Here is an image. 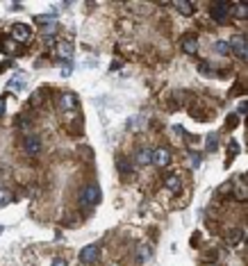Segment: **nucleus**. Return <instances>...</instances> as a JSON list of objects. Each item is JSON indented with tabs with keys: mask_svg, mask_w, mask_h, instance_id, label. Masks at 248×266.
<instances>
[{
	"mask_svg": "<svg viewBox=\"0 0 248 266\" xmlns=\"http://www.w3.org/2000/svg\"><path fill=\"white\" fill-rule=\"evenodd\" d=\"M11 41L14 43H21V46H27V43L32 41V37H34V32H32V27L30 25H25V23H14L11 25Z\"/></svg>",
	"mask_w": 248,
	"mask_h": 266,
	"instance_id": "nucleus-1",
	"label": "nucleus"
},
{
	"mask_svg": "<svg viewBox=\"0 0 248 266\" xmlns=\"http://www.w3.org/2000/svg\"><path fill=\"white\" fill-rule=\"evenodd\" d=\"M34 21H37V25L41 27V34H46V37H53V34L57 32V27H60L57 18L50 16V14H46V16H37Z\"/></svg>",
	"mask_w": 248,
	"mask_h": 266,
	"instance_id": "nucleus-2",
	"label": "nucleus"
},
{
	"mask_svg": "<svg viewBox=\"0 0 248 266\" xmlns=\"http://www.w3.org/2000/svg\"><path fill=\"white\" fill-rule=\"evenodd\" d=\"M55 50H57V57H60L62 62H66V64H64V75H71L69 62H71V57H73V43H71V41H60Z\"/></svg>",
	"mask_w": 248,
	"mask_h": 266,
	"instance_id": "nucleus-3",
	"label": "nucleus"
},
{
	"mask_svg": "<svg viewBox=\"0 0 248 266\" xmlns=\"http://www.w3.org/2000/svg\"><path fill=\"white\" fill-rule=\"evenodd\" d=\"M100 200V189H98L96 184H89L82 189V196H80V202L84 205V207H91V205H96V202Z\"/></svg>",
	"mask_w": 248,
	"mask_h": 266,
	"instance_id": "nucleus-4",
	"label": "nucleus"
},
{
	"mask_svg": "<svg viewBox=\"0 0 248 266\" xmlns=\"http://www.w3.org/2000/svg\"><path fill=\"white\" fill-rule=\"evenodd\" d=\"M57 105H60L62 112H73V109H78L80 100H78L76 93H71V91H64V93H60V98H57Z\"/></svg>",
	"mask_w": 248,
	"mask_h": 266,
	"instance_id": "nucleus-5",
	"label": "nucleus"
},
{
	"mask_svg": "<svg viewBox=\"0 0 248 266\" xmlns=\"http://www.w3.org/2000/svg\"><path fill=\"white\" fill-rule=\"evenodd\" d=\"M230 9H232V5L230 2H212V7H210V16L214 18V21H226L228 16H230Z\"/></svg>",
	"mask_w": 248,
	"mask_h": 266,
	"instance_id": "nucleus-6",
	"label": "nucleus"
},
{
	"mask_svg": "<svg viewBox=\"0 0 248 266\" xmlns=\"http://www.w3.org/2000/svg\"><path fill=\"white\" fill-rule=\"evenodd\" d=\"M151 162L155 166H166L171 164V150L168 148H155L151 153Z\"/></svg>",
	"mask_w": 248,
	"mask_h": 266,
	"instance_id": "nucleus-7",
	"label": "nucleus"
},
{
	"mask_svg": "<svg viewBox=\"0 0 248 266\" xmlns=\"http://www.w3.org/2000/svg\"><path fill=\"white\" fill-rule=\"evenodd\" d=\"M98 257H100V250H98V246H84L80 253V262L82 264H96Z\"/></svg>",
	"mask_w": 248,
	"mask_h": 266,
	"instance_id": "nucleus-8",
	"label": "nucleus"
},
{
	"mask_svg": "<svg viewBox=\"0 0 248 266\" xmlns=\"http://www.w3.org/2000/svg\"><path fill=\"white\" fill-rule=\"evenodd\" d=\"M228 43H230V53H235L237 57L246 59V34H237V37L232 39V41H228Z\"/></svg>",
	"mask_w": 248,
	"mask_h": 266,
	"instance_id": "nucleus-9",
	"label": "nucleus"
},
{
	"mask_svg": "<svg viewBox=\"0 0 248 266\" xmlns=\"http://www.w3.org/2000/svg\"><path fill=\"white\" fill-rule=\"evenodd\" d=\"M23 150H25V155H30V157H37L39 153H41V139L39 137H27L25 141H23Z\"/></svg>",
	"mask_w": 248,
	"mask_h": 266,
	"instance_id": "nucleus-10",
	"label": "nucleus"
},
{
	"mask_svg": "<svg viewBox=\"0 0 248 266\" xmlns=\"http://www.w3.org/2000/svg\"><path fill=\"white\" fill-rule=\"evenodd\" d=\"M182 50L187 55H196L198 53V39L194 37V34H189V37L182 39Z\"/></svg>",
	"mask_w": 248,
	"mask_h": 266,
	"instance_id": "nucleus-11",
	"label": "nucleus"
},
{
	"mask_svg": "<svg viewBox=\"0 0 248 266\" xmlns=\"http://www.w3.org/2000/svg\"><path fill=\"white\" fill-rule=\"evenodd\" d=\"M164 184H166V189L171 193H180V191H182V182H180L178 176H166V177H164Z\"/></svg>",
	"mask_w": 248,
	"mask_h": 266,
	"instance_id": "nucleus-12",
	"label": "nucleus"
},
{
	"mask_svg": "<svg viewBox=\"0 0 248 266\" xmlns=\"http://www.w3.org/2000/svg\"><path fill=\"white\" fill-rule=\"evenodd\" d=\"M116 166H119V171H121V176H123V177H130L132 173H135V169H132V162L125 160V157H119Z\"/></svg>",
	"mask_w": 248,
	"mask_h": 266,
	"instance_id": "nucleus-13",
	"label": "nucleus"
},
{
	"mask_svg": "<svg viewBox=\"0 0 248 266\" xmlns=\"http://www.w3.org/2000/svg\"><path fill=\"white\" fill-rule=\"evenodd\" d=\"M173 7H175V9H178L182 16H191V14L196 11L194 2H180V0H178V2H173Z\"/></svg>",
	"mask_w": 248,
	"mask_h": 266,
	"instance_id": "nucleus-14",
	"label": "nucleus"
},
{
	"mask_svg": "<svg viewBox=\"0 0 248 266\" xmlns=\"http://www.w3.org/2000/svg\"><path fill=\"white\" fill-rule=\"evenodd\" d=\"M226 241H228L230 246L242 244V241H244V230H230V232L226 234Z\"/></svg>",
	"mask_w": 248,
	"mask_h": 266,
	"instance_id": "nucleus-15",
	"label": "nucleus"
},
{
	"mask_svg": "<svg viewBox=\"0 0 248 266\" xmlns=\"http://www.w3.org/2000/svg\"><path fill=\"white\" fill-rule=\"evenodd\" d=\"M151 153H153L151 148H139L135 153V160L139 162V164H151Z\"/></svg>",
	"mask_w": 248,
	"mask_h": 266,
	"instance_id": "nucleus-16",
	"label": "nucleus"
},
{
	"mask_svg": "<svg viewBox=\"0 0 248 266\" xmlns=\"http://www.w3.org/2000/svg\"><path fill=\"white\" fill-rule=\"evenodd\" d=\"M214 53L221 55V57H223V55H230V43H228V41H216L214 43Z\"/></svg>",
	"mask_w": 248,
	"mask_h": 266,
	"instance_id": "nucleus-17",
	"label": "nucleus"
},
{
	"mask_svg": "<svg viewBox=\"0 0 248 266\" xmlns=\"http://www.w3.org/2000/svg\"><path fill=\"white\" fill-rule=\"evenodd\" d=\"M23 87H25V78H23V75H16V78L9 82V89H14V91L23 89Z\"/></svg>",
	"mask_w": 248,
	"mask_h": 266,
	"instance_id": "nucleus-18",
	"label": "nucleus"
},
{
	"mask_svg": "<svg viewBox=\"0 0 248 266\" xmlns=\"http://www.w3.org/2000/svg\"><path fill=\"white\" fill-rule=\"evenodd\" d=\"M232 9H235L237 18H246V11H248V7H246V5H232Z\"/></svg>",
	"mask_w": 248,
	"mask_h": 266,
	"instance_id": "nucleus-19",
	"label": "nucleus"
},
{
	"mask_svg": "<svg viewBox=\"0 0 248 266\" xmlns=\"http://www.w3.org/2000/svg\"><path fill=\"white\" fill-rule=\"evenodd\" d=\"M9 200H11L9 189H0V205H7Z\"/></svg>",
	"mask_w": 248,
	"mask_h": 266,
	"instance_id": "nucleus-20",
	"label": "nucleus"
},
{
	"mask_svg": "<svg viewBox=\"0 0 248 266\" xmlns=\"http://www.w3.org/2000/svg\"><path fill=\"white\" fill-rule=\"evenodd\" d=\"M235 196H237V200H246V184L237 186V191H235Z\"/></svg>",
	"mask_w": 248,
	"mask_h": 266,
	"instance_id": "nucleus-21",
	"label": "nucleus"
},
{
	"mask_svg": "<svg viewBox=\"0 0 248 266\" xmlns=\"http://www.w3.org/2000/svg\"><path fill=\"white\" fill-rule=\"evenodd\" d=\"M237 121H239L237 114H230V116H228V128H237Z\"/></svg>",
	"mask_w": 248,
	"mask_h": 266,
	"instance_id": "nucleus-22",
	"label": "nucleus"
},
{
	"mask_svg": "<svg viewBox=\"0 0 248 266\" xmlns=\"http://www.w3.org/2000/svg\"><path fill=\"white\" fill-rule=\"evenodd\" d=\"M148 257H151V250H148V248H139V262H146Z\"/></svg>",
	"mask_w": 248,
	"mask_h": 266,
	"instance_id": "nucleus-23",
	"label": "nucleus"
},
{
	"mask_svg": "<svg viewBox=\"0 0 248 266\" xmlns=\"http://www.w3.org/2000/svg\"><path fill=\"white\" fill-rule=\"evenodd\" d=\"M50 266H69V264H66L64 257H55V260L50 262Z\"/></svg>",
	"mask_w": 248,
	"mask_h": 266,
	"instance_id": "nucleus-24",
	"label": "nucleus"
},
{
	"mask_svg": "<svg viewBox=\"0 0 248 266\" xmlns=\"http://www.w3.org/2000/svg\"><path fill=\"white\" fill-rule=\"evenodd\" d=\"M207 144H210V146H207L210 150H214V148H216V137H214V134H212V137L207 139Z\"/></svg>",
	"mask_w": 248,
	"mask_h": 266,
	"instance_id": "nucleus-25",
	"label": "nucleus"
},
{
	"mask_svg": "<svg viewBox=\"0 0 248 266\" xmlns=\"http://www.w3.org/2000/svg\"><path fill=\"white\" fill-rule=\"evenodd\" d=\"M200 73H203V75H210V66H207V64H200Z\"/></svg>",
	"mask_w": 248,
	"mask_h": 266,
	"instance_id": "nucleus-26",
	"label": "nucleus"
},
{
	"mask_svg": "<svg viewBox=\"0 0 248 266\" xmlns=\"http://www.w3.org/2000/svg\"><path fill=\"white\" fill-rule=\"evenodd\" d=\"M5 112V100H2V98H0V114Z\"/></svg>",
	"mask_w": 248,
	"mask_h": 266,
	"instance_id": "nucleus-27",
	"label": "nucleus"
}]
</instances>
